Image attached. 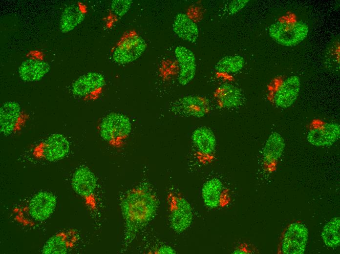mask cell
I'll return each instance as SVG.
<instances>
[{
	"label": "cell",
	"mask_w": 340,
	"mask_h": 254,
	"mask_svg": "<svg viewBox=\"0 0 340 254\" xmlns=\"http://www.w3.org/2000/svg\"><path fill=\"white\" fill-rule=\"evenodd\" d=\"M158 200L149 188L139 186L129 190L120 202L125 223V240L130 242L154 217Z\"/></svg>",
	"instance_id": "cell-1"
},
{
	"label": "cell",
	"mask_w": 340,
	"mask_h": 254,
	"mask_svg": "<svg viewBox=\"0 0 340 254\" xmlns=\"http://www.w3.org/2000/svg\"><path fill=\"white\" fill-rule=\"evenodd\" d=\"M131 129L132 125L129 118L119 112L106 115L101 120L99 127L101 137L115 148L123 145Z\"/></svg>",
	"instance_id": "cell-2"
},
{
	"label": "cell",
	"mask_w": 340,
	"mask_h": 254,
	"mask_svg": "<svg viewBox=\"0 0 340 254\" xmlns=\"http://www.w3.org/2000/svg\"><path fill=\"white\" fill-rule=\"evenodd\" d=\"M309 31L308 25L302 21H277L269 30L270 37L278 43L285 46H293L302 42Z\"/></svg>",
	"instance_id": "cell-3"
},
{
	"label": "cell",
	"mask_w": 340,
	"mask_h": 254,
	"mask_svg": "<svg viewBox=\"0 0 340 254\" xmlns=\"http://www.w3.org/2000/svg\"><path fill=\"white\" fill-rule=\"evenodd\" d=\"M71 185L75 192L84 199L86 206L95 210L97 181L93 172L86 167H79L73 174Z\"/></svg>",
	"instance_id": "cell-4"
},
{
	"label": "cell",
	"mask_w": 340,
	"mask_h": 254,
	"mask_svg": "<svg viewBox=\"0 0 340 254\" xmlns=\"http://www.w3.org/2000/svg\"><path fill=\"white\" fill-rule=\"evenodd\" d=\"M169 204V222L171 229L177 233H182L191 225L193 212L190 203L178 194H170Z\"/></svg>",
	"instance_id": "cell-5"
},
{
	"label": "cell",
	"mask_w": 340,
	"mask_h": 254,
	"mask_svg": "<svg viewBox=\"0 0 340 254\" xmlns=\"http://www.w3.org/2000/svg\"><path fill=\"white\" fill-rule=\"evenodd\" d=\"M70 144L62 134L55 133L38 144L33 154L38 158L48 162H56L64 159L68 154Z\"/></svg>",
	"instance_id": "cell-6"
},
{
	"label": "cell",
	"mask_w": 340,
	"mask_h": 254,
	"mask_svg": "<svg viewBox=\"0 0 340 254\" xmlns=\"http://www.w3.org/2000/svg\"><path fill=\"white\" fill-rule=\"evenodd\" d=\"M170 108L175 114L198 119L207 116L211 110L209 99L197 95L183 96L173 102Z\"/></svg>",
	"instance_id": "cell-7"
},
{
	"label": "cell",
	"mask_w": 340,
	"mask_h": 254,
	"mask_svg": "<svg viewBox=\"0 0 340 254\" xmlns=\"http://www.w3.org/2000/svg\"><path fill=\"white\" fill-rule=\"evenodd\" d=\"M191 140L199 161L210 162L216 148V138L212 130L205 126H199L193 130Z\"/></svg>",
	"instance_id": "cell-8"
},
{
	"label": "cell",
	"mask_w": 340,
	"mask_h": 254,
	"mask_svg": "<svg viewBox=\"0 0 340 254\" xmlns=\"http://www.w3.org/2000/svg\"><path fill=\"white\" fill-rule=\"evenodd\" d=\"M27 120V115L19 104L7 101L0 108V128L5 136L11 135L21 129Z\"/></svg>",
	"instance_id": "cell-9"
},
{
	"label": "cell",
	"mask_w": 340,
	"mask_h": 254,
	"mask_svg": "<svg viewBox=\"0 0 340 254\" xmlns=\"http://www.w3.org/2000/svg\"><path fill=\"white\" fill-rule=\"evenodd\" d=\"M147 47L145 41L141 36L132 35L125 39L112 54L114 62L118 64H127L139 59Z\"/></svg>",
	"instance_id": "cell-10"
},
{
	"label": "cell",
	"mask_w": 340,
	"mask_h": 254,
	"mask_svg": "<svg viewBox=\"0 0 340 254\" xmlns=\"http://www.w3.org/2000/svg\"><path fill=\"white\" fill-rule=\"evenodd\" d=\"M56 204V197L53 194L48 191H40L30 199L25 211L31 220L40 222L52 215Z\"/></svg>",
	"instance_id": "cell-11"
},
{
	"label": "cell",
	"mask_w": 340,
	"mask_h": 254,
	"mask_svg": "<svg viewBox=\"0 0 340 254\" xmlns=\"http://www.w3.org/2000/svg\"><path fill=\"white\" fill-rule=\"evenodd\" d=\"M308 238V231L302 223L295 222L286 230L281 243V252L284 254H303Z\"/></svg>",
	"instance_id": "cell-12"
},
{
	"label": "cell",
	"mask_w": 340,
	"mask_h": 254,
	"mask_svg": "<svg viewBox=\"0 0 340 254\" xmlns=\"http://www.w3.org/2000/svg\"><path fill=\"white\" fill-rule=\"evenodd\" d=\"M106 84L104 76L98 72H87L78 78L71 85L76 97L85 98L101 91Z\"/></svg>",
	"instance_id": "cell-13"
},
{
	"label": "cell",
	"mask_w": 340,
	"mask_h": 254,
	"mask_svg": "<svg viewBox=\"0 0 340 254\" xmlns=\"http://www.w3.org/2000/svg\"><path fill=\"white\" fill-rule=\"evenodd\" d=\"M179 66L177 81L182 85L189 84L194 78L196 70V58L193 52L187 47L177 46L174 50Z\"/></svg>",
	"instance_id": "cell-14"
},
{
	"label": "cell",
	"mask_w": 340,
	"mask_h": 254,
	"mask_svg": "<svg viewBox=\"0 0 340 254\" xmlns=\"http://www.w3.org/2000/svg\"><path fill=\"white\" fill-rule=\"evenodd\" d=\"M340 136V126L337 123H327L310 129L307 139L316 147H327L335 144Z\"/></svg>",
	"instance_id": "cell-15"
},
{
	"label": "cell",
	"mask_w": 340,
	"mask_h": 254,
	"mask_svg": "<svg viewBox=\"0 0 340 254\" xmlns=\"http://www.w3.org/2000/svg\"><path fill=\"white\" fill-rule=\"evenodd\" d=\"M300 89V78L290 76L281 84L274 96V102L278 107L288 108L296 101Z\"/></svg>",
	"instance_id": "cell-16"
},
{
	"label": "cell",
	"mask_w": 340,
	"mask_h": 254,
	"mask_svg": "<svg viewBox=\"0 0 340 254\" xmlns=\"http://www.w3.org/2000/svg\"><path fill=\"white\" fill-rule=\"evenodd\" d=\"M50 70V64L42 58L32 57L21 63L18 73L22 81L34 82L42 80Z\"/></svg>",
	"instance_id": "cell-17"
},
{
	"label": "cell",
	"mask_w": 340,
	"mask_h": 254,
	"mask_svg": "<svg viewBox=\"0 0 340 254\" xmlns=\"http://www.w3.org/2000/svg\"><path fill=\"white\" fill-rule=\"evenodd\" d=\"M213 97L220 108H232L240 106L243 102L241 90L228 82L219 85L214 90Z\"/></svg>",
	"instance_id": "cell-18"
},
{
	"label": "cell",
	"mask_w": 340,
	"mask_h": 254,
	"mask_svg": "<svg viewBox=\"0 0 340 254\" xmlns=\"http://www.w3.org/2000/svg\"><path fill=\"white\" fill-rule=\"evenodd\" d=\"M77 234L73 231L59 233L45 242L42 253L45 254H66L77 241Z\"/></svg>",
	"instance_id": "cell-19"
},
{
	"label": "cell",
	"mask_w": 340,
	"mask_h": 254,
	"mask_svg": "<svg viewBox=\"0 0 340 254\" xmlns=\"http://www.w3.org/2000/svg\"><path fill=\"white\" fill-rule=\"evenodd\" d=\"M174 33L180 39L193 43L196 42L199 36L197 24L185 13H178L172 23Z\"/></svg>",
	"instance_id": "cell-20"
},
{
	"label": "cell",
	"mask_w": 340,
	"mask_h": 254,
	"mask_svg": "<svg viewBox=\"0 0 340 254\" xmlns=\"http://www.w3.org/2000/svg\"><path fill=\"white\" fill-rule=\"evenodd\" d=\"M223 189V183L218 178L213 177L206 181L201 189V196L205 206L210 209L219 207Z\"/></svg>",
	"instance_id": "cell-21"
},
{
	"label": "cell",
	"mask_w": 340,
	"mask_h": 254,
	"mask_svg": "<svg viewBox=\"0 0 340 254\" xmlns=\"http://www.w3.org/2000/svg\"><path fill=\"white\" fill-rule=\"evenodd\" d=\"M85 15V11L80 4L73 3L67 6L61 16L59 24L61 31L67 33L72 31L82 22Z\"/></svg>",
	"instance_id": "cell-22"
},
{
	"label": "cell",
	"mask_w": 340,
	"mask_h": 254,
	"mask_svg": "<svg viewBox=\"0 0 340 254\" xmlns=\"http://www.w3.org/2000/svg\"><path fill=\"white\" fill-rule=\"evenodd\" d=\"M285 141L278 133H272L263 148L262 156L265 163L269 165L276 162L281 156L285 148Z\"/></svg>",
	"instance_id": "cell-23"
},
{
	"label": "cell",
	"mask_w": 340,
	"mask_h": 254,
	"mask_svg": "<svg viewBox=\"0 0 340 254\" xmlns=\"http://www.w3.org/2000/svg\"><path fill=\"white\" fill-rule=\"evenodd\" d=\"M340 219L336 217L330 220L323 227L321 237L328 247L335 248L340 244Z\"/></svg>",
	"instance_id": "cell-24"
},
{
	"label": "cell",
	"mask_w": 340,
	"mask_h": 254,
	"mask_svg": "<svg viewBox=\"0 0 340 254\" xmlns=\"http://www.w3.org/2000/svg\"><path fill=\"white\" fill-rule=\"evenodd\" d=\"M244 63V59L241 56H227L216 63L215 69L220 73H235L243 68Z\"/></svg>",
	"instance_id": "cell-25"
},
{
	"label": "cell",
	"mask_w": 340,
	"mask_h": 254,
	"mask_svg": "<svg viewBox=\"0 0 340 254\" xmlns=\"http://www.w3.org/2000/svg\"><path fill=\"white\" fill-rule=\"evenodd\" d=\"M132 4V1L129 0H114L111 3L110 9L115 16L122 17L128 12Z\"/></svg>",
	"instance_id": "cell-26"
},
{
	"label": "cell",
	"mask_w": 340,
	"mask_h": 254,
	"mask_svg": "<svg viewBox=\"0 0 340 254\" xmlns=\"http://www.w3.org/2000/svg\"><path fill=\"white\" fill-rule=\"evenodd\" d=\"M249 2L248 0H235L232 1L228 7L230 13L234 14L238 12L246 6Z\"/></svg>",
	"instance_id": "cell-27"
},
{
	"label": "cell",
	"mask_w": 340,
	"mask_h": 254,
	"mask_svg": "<svg viewBox=\"0 0 340 254\" xmlns=\"http://www.w3.org/2000/svg\"><path fill=\"white\" fill-rule=\"evenodd\" d=\"M155 253L158 254H175L176 251L171 247L163 245L158 248Z\"/></svg>",
	"instance_id": "cell-28"
}]
</instances>
